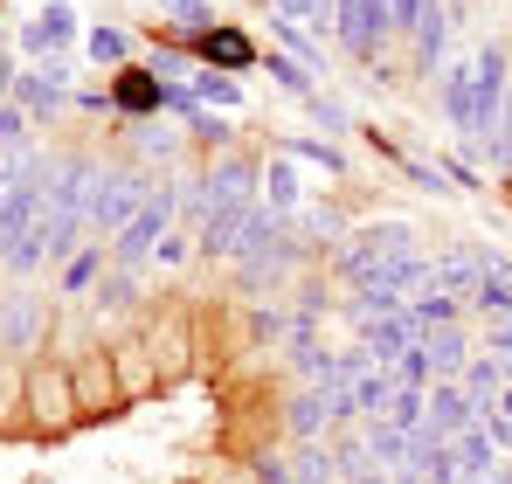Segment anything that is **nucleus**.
I'll use <instances>...</instances> for the list:
<instances>
[{
  "label": "nucleus",
  "mask_w": 512,
  "mask_h": 484,
  "mask_svg": "<svg viewBox=\"0 0 512 484\" xmlns=\"http://www.w3.org/2000/svg\"><path fill=\"white\" fill-rule=\"evenodd\" d=\"M84 408H77V381H70V360H35L28 367V422L35 429H70Z\"/></svg>",
  "instance_id": "f257e3e1"
},
{
  "label": "nucleus",
  "mask_w": 512,
  "mask_h": 484,
  "mask_svg": "<svg viewBox=\"0 0 512 484\" xmlns=\"http://www.w3.org/2000/svg\"><path fill=\"white\" fill-rule=\"evenodd\" d=\"M173 208H180V194H173V187H160V194H153V201H146V208H139V215H132L118 236H111V249H104V256H111V270L146 263V256L160 249V236L173 229Z\"/></svg>",
  "instance_id": "f03ea898"
},
{
  "label": "nucleus",
  "mask_w": 512,
  "mask_h": 484,
  "mask_svg": "<svg viewBox=\"0 0 512 484\" xmlns=\"http://www.w3.org/2000/svg\"><path fill=\"white\" fill-rule=\"evenodd\" d=\"M153 201V180L146 173H97V194H90V236H118L139 208Z\"/></svg>",
  "instance_id": "7ed1b4c3"
},
{
  "label": "nucleus",
  "mask_w": 512,
  "mask_h": 484,
  "mask_svg": "<svg viewBox=\"0 0 512 484\" xmlns=\"http://www.w3.org/2000/svg\"><path fill=\"white\" fill-rule=\"evenodd\" d=\"M506 97H512L506 49H499V42H485V49H478V63H471V139H492V132H499Z\"/></svg>",
  "instance_id": "20e7f679"
},
{
  "label": "nucleus",
  "mask_w": 512,
  "mask_h": 484,
  "mask_svg": "<svg viewBox=\"0 0 512 484\" xmlns=\"http://www.w3.org/2000/svg\"><path fill=\"white\" fill-rule=\"evenodd\" d=\"M402 249H416V229L409 222H374V229H353L346 236V249H340V270L360 284L367 270H381L388 256H402Z\"/></svg>",
  "instance_id": "39448f33"
},
{
  "label": "nucleus",
  "mask_w": 512,
  "mask_h": 484,
  "mask_svg": "<svg viewBox=\"0 0 512 484\" xmlns=\"http://www.w3.org/2000/svg\"><path fill=\"white\" fill-rule=\"evenodd\" d=\"M340 42L353 63H374V49H381V35H395V14H388V0H340Z\"/></svg>",
  "instance_id": "423d86ee"
},
{
  "label": "nucleus",
  "mask_w": 512,
  "mask_h": 484,
  "mask_svg": "<svg viewBox=\"0 0 512 484\" xmlns=\"http://www.w3.org/2000/svg\"><path fill=\"white\" fill-rule=\"evenodd\" d=\"M250 215H256V201H215L208 222H201V236H194V249H201V256H236Z\"/></svg>",
  "instance_id": "0eeeda50"
},
{
  "label": "nucleus",
  "mask_w": 512,
  "mask_h": 484,
  "mask_svg": "<svg viewBox=\"0 0 512 484\" xmlns=\"http://www.w3.org/2000/svg\"><path fill=\"white\" fill-rule=\"evenodd\" d=\"M423 339V325L409 319V312H388V319H360V346L374 353V367H395L409 346Z\"/></svg>",
  "instance_id": "6e6552de"
},
{
  "label": "nucleus",
  "mask_w": 512,
  "mask_h": 484,
  "mask_svg": "<svg viewBox=\"0 0 512 484\" xmlns=\"http://www.w3.org/2000/svg\"><path fill=\"white\" fill-rule=\"evenodd\" d=\"M471 422H478V402H471L464 388H450V381H436V388H429V422H423V429L436 436V443H457Z\"/></svg>",
  "instance_id": "1a4fd4ad"
},
{
  "label": "nucleus",
  "mask_w": 512,
  "mask_h": 484,
  "mask_svg": "<svg viewBox=\"0 0 512 484\" xmlns=\"http://www.w3.org/2000/svg\"><path fill=\"white\" fill-rule=\"evenodd\" d=\"M194 187H201L194 201H250V194H256V160H243V153H222V160L208 166Z\"/></svg>",
  "instance_id": "9d476101"
},
{
  "label": "nucleus",
  "mask_w": 512,
  "mask_h": 484,
  "mask_svg": "<svg viewBox=\"0 0 512 484\" xmlns=\"http://www.w3.org/2000/svg\"><path fill=\"white\" fill-rule=\"evenodd\" d=\"M70 381H77V408H104V402H118V367H111V353H84V360H70Z\"/></svg>",
  "instance_id": "9b49d317"
},
{
  "label": "nucleus",
  "mask_w": 512,
  "mask_h": 484,
  "mask_svg": "<svg viewBox=\"0 0 512 484\" xmlns=\"http://www.w3.org/2000/svg\"><path fill=\"white\" fill-rule=\"evenodd\" d=\"M0 339H7L14 353H28V346L42 339V298H35V291H14V298L0 305Z\"/></svg>",
  "instance_id": "f8f14e48"
},
{
  "label": "nucleus",
  "mask_w": 512,
  "mask_h": 484,
  "mask_svg": "<svg viewBox=\"0 0 512 484\" xmlns=\"http://www.w3.org/2000/svg\"><path fill=\"white\" fill-rule=\"evenodd\" d=\"M194 49H201L208 63H222V70H250V63H256L250 35H236V28H201V35H194Z\"/></svg>",
  "instance_id": "ddd939ff"
},
{
  "label": "nucleus",
  "mask_w": 512,
  "mask_h": 484,
  "mask_svg": "<svg viewBox=\"0 0 512 484\" xmlns=\"http://www.w3.org/2000/svg\"><path fill=\"white\" fill-rule=\"evenodd\" d=\"M464 305H471V312H485V319H512V263H492Z\"/></svg>",
  "instance_id": "4468645a"
},
{
  "label": "nucleus",
  "mask_w": 512,
  "mask_h": 484,
  "mask_svg": "<svg viewBox=\"0 0 512 484\" xmlns=\"http://www.w3.org/2000/svg\"><path fill=\"white\" fill-rule=\"evenodd\" d=\"M70 35H77V14H70V7H42V14L28 21V35H21V42H28L35 56H49V49H63Z\"/></svg>",
  "instance_id": "2eb2a0df"
},
{
  "label": "nucleus",
  "mask_w": 512,
  "mask_h": 484,
  "mask_svg": "<svg viewBox=\"0 0 512 484\" xmlns=\"http://www.w3.org/2000/svg\"><path fill=\"white\" fill-rule=\"evenodd\" d=\"M457 464H464V484L485 478V471H499V443H492V429H485V422H471V429L457 436Z\"/></svg>",
  "instance_id": "dca6fc26"
},
{
  "label": "nucleus",
  "mask_w": 512,
  "mask_h": 484,
  "mask_svg": "<svg viewBox=\"0 0 512 484\" xmlns=\"http://www.w3.org/2000/svg\"><path fill=\"white\" fill-rule=\"evenodd\" d=\"M326 422H333L326 388H312V395H291V402H284V429H291V436H319Z\"/></svg>",
  "instance_id": "f3484780"
},
{
  "label": "nucleus",
  "mask_w": 512,
  "mask_h": 484,
  "mask_svg": "<svg viewBox=\"0 0 512 484\" xmlns=\"http://www.w3.org/2000/svg\"><path fill=\"white\" fill-rule=\"evenodd\" d=\"M423 353L436 374H457V367H471V346H464V332L457 325H436V332H423Z\"/></svg>",
  "instance_id": "a211bd4d"
},
{
  "label": "nucleus",
  "mask_w": 512,
  "mask_h": 484,
  "mask_svg": "<svg viewBox=\"0 0 512 484\" xmlns=\"http://www.w3.org/2000/svg\"><path fill=\"white\" fill-rule=\"evenodd\" d=\"M409 319L423 325V332H436V325H457V298H450V291H436V284H423V291L409 298Z\"/></svg>",
  "instance_id": "6ab92c4d"
},
{
  "label": "nucleus",
  "mask_w": 512,
  "mask_h": 484,
  "mask_svg": "<svg viewBox=\"0 0 512 484\" xmlns=\"http://www.w3.org/2000/svg\"><path fill=\"white\" fill-rule=\"evenodd\" d=\"M118 104H125V111H160V104H167V83H153L146 70H125V77H118Z\"/></svg>",
  "instance_id": "aec40b11"
},
{
  "label": "nucleus",
  "mask_w": 512,
  "mask_h": 484,
  "mask_svg": "<svg viewBox=\"0 0 512 484\" xmlns=\"http://www.w3.org/2000/svg\"><path fill=\"white\" fill-rule=\"evenodd\" d=\"M291 478L298 484H340L346 471H340V450H319V443H312V450H298V471H291Z\"/></svg>",
  "instance_id": "412c9836"
},
{
  "label": "nucleus",
  "mask_w": 512,
  "mask_h": 484,
  "mask_svg": "<svg viewBox=\"0 0 512 484\" xmlns=\"http://www.w3.org/2000/svg\"><path fill=\"white\" fill-rule=\"evenodd\" d=\"M388 422L416 436V429L429 422V388H395V402H388Z\"/></svg>",
  "instance_id": "4be33fe9"
},
{
  "label": "nucleus",
  "mask_w": 512,
  "mask_h": 484,
  "mask_svg": "<svg viewBox=\"0 0 512 484\" xmlns=\"http://www.w3.org/2000/svg\"><path fill=\"white\" fill-rule=\"evenodd\" d=\"M263 194H270V215H291L298 208V173L284 160H270V173H263Z\"/></svg>",
  "instance_id": "5701e85b"
},
{
  "label": "nucleus",
  "mask_w": 512,
  "mask_h": 484,
  "mask_svg": "<svg viewBox=\"0 0 512 484\" xmlns=\"http://www.w3.org/2000/svg\"><path fill=\"white\" fill-rule=\"evenodd\" d=\"M443 111H450L457 132H471V70H450L443 77Z\"/></svg>",
  "instance_id": "b1692460"
},
{
  "label": "nucleus",
  "mask_w": 512,
  "mask_h": 484,
  "mask_svg": "<svg viewBox=\"0 0 512 484\" xmlns=\"http://www.w3.org/2000/svg\"><path fill=\"white\" fill-rule=\"evenodd\" d=\"M236 97H243V90H236L229 70H215V63H208V70H194V104H236Z\"/></svg>",
  "instance_id": "393cba45"
},
{
  "label": "nucleus",
  "mask_w": 512,
  "mask_h": 484,
  "mask_svg": "<svg viewBox=\"0 0 512 484\" xmlns=\"http://www.w3.org/2000/svg\"><path fill=\"white\" fill-rule=\"evenodd\" d=\"M97 270H104V242H97V249H84V256H70V270H63V291H70V298H84L90 284H97Z\"/></svg>",
  "instance_id": "a878e982"
},
{
  "label": "nucleus",
  "mask_w": 512,
  "mask_h": 484,
  "mask_svg": "<svg viewBox=\"0 0 512 484\" xmlns=\"http://www.w3.org/2000/svg\"><path fill=\"white\" fill-rule=\"evenodd\" d=\"M90 56H97V63H125V56H132V35H125V28H90Z\"/></svg>",
  "instance_id": "bb28decb"
},
{
  "label": "nucleus",
  "mask_w": 512,
  "mask_h": 484,
  "mask_svg": "<svg viewBox=\"0 0 512 484\" xmlns=\"http://www.w3.org/2000/svg\"><path fill=\"white\" fill-rule=\"evenodd\" d=\"M14 408H28V367H0V422Z\"/></svg>",
  "instance_id": "cd10ccee"
},
{
  "label": "nucleus",
  "mask_w": 512,
  "mask_h": 484,
  "mask_svg": "<svg viewBox=\"0 0 512 484\" xmlns=\"http://www.w3.org/2000/svg\"><path fill=\"white\" fill-rule=\"evenodd\" d=\"M284 153H291V160H312V166H326V173H340V146H326V139H291V146H284Z\"/></svg>",
  "instance_id": "c85d7f7f"
},
{
  "label": "nucleus",
  "mask_w": 512,
  "mask_h": 484,
  "mask_svg": "<svg viewBox=\"0 0 512 484\" xmlns=\"http://www.w3.org/2000/svg\"><path fill=\"white\" fill-rule=\"evenodd\" d=\"M277 7H284V21H312V28H326L340 14V0H277Z\"/></svg>",
  "instance_id": "c756f323"
},
{
  "label": "nucleus",
  "mask_w": 512,
  "mask_h": 484,
  "mask_svg": "<svg viewBox=\"0 0 512 484\" xmlns=\"http://www.w3.org/2000/svg\"><path fill=\"white\" fill-rule=\"evenodd\" d=\"M173 21H180V35H201L208 28V0H160Z\"/></svg>",
  "instance_id": "7c9ffc66"
},
{
  "label": "nucleus",
  "mask_w": 512,
  "mask_h": 484,
  "mask_svg": "<svg viewBox=\"0 0 512 484\" xmlns=\"http://www.w3.org/2000/svg\"><path fill=\"white\" fill-rule=\"evenodd\" d=\"M21 139H28V118H21V111H7V104H0V153H14V146H21Z\"/></svg>",
  "instance_id": "2f4dec72"
},
{
  "label": "nucleus",
  "mask_w": 512,
  "mask_h": 484,
  "mask_svg": "<svg viewBox=\"0 0 512 484\" xmlns=\"http://www.w3.org/2000/svg\"><path fill=\"white\" fill-rule=\"evenodd\" d=\"M187 125H194V139H201V146H222V139H229V125H222V118H208V111H194Z\"/></svg>",
  "instance_id": "473e14b6"
},
{
  "label": "nucleus",
  "mask_w": 512,
  "mask_h": 484,
  "mask_svg": "<svg viewBox=\"0 0 512 484\" xmlns=\"http://www.w3.org/2000/svg\"><path fill=\"white\" fill-rule=\"evenodd\" d=\"M250 332H256V339H284V332H291V319L270 305V312H256V319H250Z\"/></svg>",
  "instance_id": "72a5a7b5"
},
{
  "label": "nucleus",
  "mask_w": 512,
  "mask_h": 484,
  "mask_svg": "<svg viewBox=\"0 0 512 484\" xmlns=\"http://www.w3.org/2000/svg\"><path fill=\"white\" fill-rule=\"evenodd\" d=\"M388 14H395V28H409V35H416V21H423V0H388Z\"/></svg>",
  "instance_id": "f704fd0d"
},
{
  "label": "nucleus",
  "mask_w": 512,
  "mask_h": 484,
  "mask_svg": "<svg viewBox=\"0 0 512 484\" xmlns=\"http://www.w3.org/2000/svg\"><path fill=\"white\" fill-rule=\"evenodd\" d=\"M485 353H506V360H512V319H492V332H485Z\"/></svg>",
  "instance_id": "c9c22d12"
},
{
  "label": "nucleus",
  "mask_w": 512,
  "mask_h": 484,
  "mask_svg": "<svg viewBox=\"0 0 512 484\" xmlns=\"http://www.w3.org/2000/svg\"><path fill=\"white\" fill-rule=\"evenodd\" d=\"M139 146H146V153H160V160H167V153H173V132H160V125H139Z\"/></svg>",
  "instance_id": "e433bc0d"
},
{
  "label": "nucleus",
  "mask_w": 512,
  "mask_h": 484,
  "mask_svg": "<svg viewBox=\"0 0 512 484\" xmlns=\"http://www.w3.org/2000/svg\"><path fill=\"white\" fill-rule=\"evenodd\" d=\"M312 111L326 118V132H346V111H340V104H333V97H312Z\"/></svg>",
  "instance_id": "4c0bfd02"
},
{
  "label": "nucleus",
  "mask_w": 512,
  "mask_h": 484,
  "mask_svg": "<svg viewBox=\"0 0 512 484\" xmlns=\"http://www.w3.org/2000/svg\"><path fill=\"white\" fill-rule=\"evenodd\" d=\"M153 256H160V263H180V256H187V236H173V229H167V236H160V249H153Z\"/></svg>",
  "instance_id": "58836bf2"
},
{
  "label": "nucleus",
  "mask_w": 512,
  "mask_h": 484,
  "mask_svg": "<svg viewBox=\"0 0 512 484\" xmlns=\"http://www.w3.org/2000/svg\"><path fill=\"white\" fill-rule=\"evenodd\" d=\"M346 484H388V478H381V471H353Z\"/></svg>",
  "instance_id": "ea45409f"
},
{
  "label": "nucleus",
  "mask_w": 512,
  "mask_h": 484,
  "mask_svg": "<svg viewBox=\"0 0 512 484\" xmlns=\"http://www.w3.org/2000/svg\"><path fill=\"white\" fill-rule=\"evenodd\" d=\"M499 415H506V422H512V388H506V395H499Z\"/></svg>",
  "instance_id": "a19ab883"
},
{
  "label": "nucleus",
  "mask_w": 512,
  "mask_h": 484,
  "mask_svg": "<svg viewBox=\"0 0 512 484\" xmlns=\"http://www.w3.org/2000/svg\"><path fill=\"white\" fill-rule=\"evenodd\" d=\"M7 83H14V77H7V63H0V97H7Z\"/></svg>",
  "instance_id": "79ce46f5"
}]
</instances>
